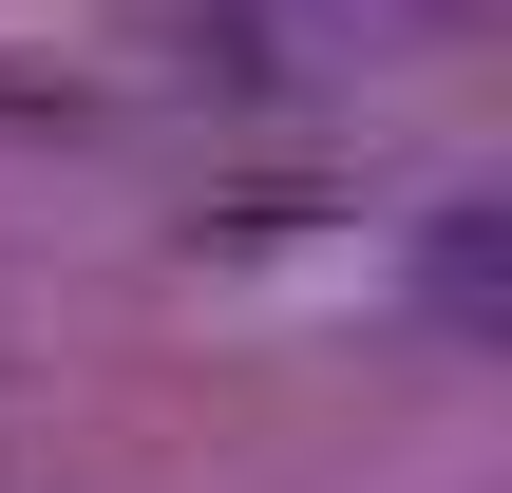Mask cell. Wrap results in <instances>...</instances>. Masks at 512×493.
Instances as JSON below:
<instances>
[{"label": "cell", "mask_w": 512, "mask_h": 493, "mask_svg": "<svg viewBox=\"0 0 512 493\" xmlns=\"http://www.w3.org/2000/svg\"><path fill=\"white\" fill-rule=\"evenodd\" d=\"M437 323H494V209H437Z\"/></svg>", "instance_id": "1"}]
</instances>
